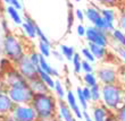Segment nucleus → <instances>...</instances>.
<instances>
[{"label": "nucleus", "instance_id": "f257e3e1", "mask_svg": "<svg viewBox=\"0 0 125 121\" xmlns=\"http://www.w3.org/2000/svg\"><path fill=\"white\" fill-rule=\"evenodd\" d=\"M57 103L58 98L53 95L52 92H47L34 94L30 104L35 110L38 118L43 119L57 114Z\"/></svg>", "mask_w": 125, "mask_h": 121}, {"label": "nucleus", "instance_id": "f03ea898", "mask_svg": "<svg viewBox=\"0 0 125 121\" xmlns=\"http://www.w3.org/2000/svg\"><path fill=\"white\" fill-rule=\"evenodd\" d=\"M1 49H2L3 57L8 58L13 63H16L22 57L27 53L23 40L10 31L5 33Z\"/></svg>", "mask_w": 125, "mask_h": 121}, {"label": "nucleus", "instance_id": "7ed1b4c3", "mask_svg": "<svg viewBox=\"0 0 125 121\" xmlns=\"http://www.w3.org/2000/svg\"><path fill=\"white\" fill-rule=\"evenodd\" d=\"M125 88L121 83L101 85V103L105 106L115 112L123 105V95Z\"/></svg>", "mask_w": 125, "mask_h": 121}, {"label": "nucleus", "instance_id": "20e7f679", "mask_svg": "<svg viewBox=\"0 0 125 121\" xmlns=\"http://www.w3.org/2000/svg\"><path fill=\"white\" fill-rule=\"evenodd\" d=\"M6 93L16 105L30 104L33 98V95H34L33 91L31 89L30 85H29V82L9 86V87L6 88Z\"/></svg>", "mask_w": 125, "mask_h": 121}, {"label": "nucleus", "instance_id": "39448f33", "mask_svg": "<svg viewBox=\"0 0 125 121\" xmlns=\"http://www.w3.org/2000/svg\"><path fill=\"white\" fill-rule=\"evenodd\" d=\"M99 84L107 85V84H116L121 80V75L117 67L112 66L109 63L99 66L94 70Z\"/></svg>", "mask_w": 125, "mask_h": 121}, {"label": "nucleus", "instance_id": "423d86ee", "mask_svg": "<svg viewBox=\"0 0 125 121\" xmlns=\"http://www.w3.org/2000/svg\"><path fill=\"white\" fill-rule=\"evenodd\" d=\"M14 66L16 67V69L21 72V75L23 76L27 82L39 77V68L32 63L27 53L24 57H22L16 63H14Z\"/></svg>", "mask_w": 125, "mask_h": 121}, {"label": "nucleus", "instance_id": "0eeeda50", "mask_svg": "<svg viewBox=\"0 0 125 121\" xmlns=\"http://www.w3.org/2000/svg\"><path fill=\"white\" fill-rule=\"evenodd\" d=\"M84 37L88 41V43H93V44H98L101 46H109L112 43L108 33H106L105 31L100 30V28H97L92 25L86 27V33Z\"/></svg>", "mask_w": 125, "mask_h": 121}, {"label": "nucleus", "instance_id": "6e6552de", "mask_svg": "<svg viewBox=\"0 0 125 121\" xmlns=\"http://www.w3.org/2000/svg\"><path fill=\"white\" fill-rule=\"evenodd\" d=\"M11 114L20 121H38V114L31 104H17Z\"/></svg>", "mask_w": 125, "mask_h": 121}, {"label": "nucleus", "instance_id": "1a4fd4ad", "mask_svg": "<svg viewBox=\"0 0 125 121\" xmlns=\"http://www.w3.org/2000/svg\"><path fill=\"white\" fill-rule=\"evenodd\" d=\"M0 80L5 84L6 88L9 87V86H14L17 85V84H22V83L27 82L26 79L21 75V72L17 70L15 66H11L9 69H7L6 71L0 74Z\"/></svg>", "mask_w": 125, "mask_h": 121}, {"label": "nucleus", "instance_id": "9d476101", "mask_svg": "<svg viewBox=\"0 0 125 121\" xmlns=\"http://www.w3.org/2000/svg\"><path fill=\"white\" fill-rule=\"evenodd\" d=\"M84 14H85V19L89 22L92 26L97 27V28H100L102 30L104 28V25H105V20L102 19L101 13H100V8L94 5H91L84 10Z\"/></svg>", "mask_w": 125, "mask_h": 121}, {"label": "nucleus", "instance_id": "9b49d317", "mask_svg": "<svg viewBox=\"0 0 125 121\" xmlns=\"http://www.w3.org/2000/svg\"><path fill=\"white\" fill-rule=\"evenodd\" d=\"M21 26H22V31H23L24 35L26 36L27 39L30 40L36 39V27H38V24L27 13L24 14L23 24Z\"/></svg>", "mask_w": 125, "mask_h": 121}, {"label": "nucleus", "instance_id": "f8f14e48", "mask_svg": "<svg viewBox=\"0 0 125 121\" xmlns=\"http://www.w3.org/2000/svg\"><path fill=\"white\" fill-rule=\"evenodd\" d=\"M57 118L59 121H76L77 119L66 103L65 100H58L57 103Z\"/></svg>", "mask_w": 125, "mask_h": 121}, {"label": "nucleus", "instance_id": "ddd939ff", "mask_svg": "<svg viewBox=\"0 0 125 121\" xmlns=\"http://www.w3.org/2000/svg\"><path fill=\"white\" fill-rule=\"evenodd\" d=\"M65 101H66V103L68 104L69 108H71V110L73 111L75 118L77 119V120H83V110L81 109V106H80L75 93H74L72 89H67Z\"/></svg>", "mask_w": 125, "mask_h": 121}, {"label": "nucleus", "instance_id": "4468645a", "mask_svg": "<svg viewBox=\"0 0 125 121\" xmlns=\"http://www.w3.org/2000/svg\"><path fill=\"white\" fill-rule=\"evenodd\" d=\"M113 111H110L107 106L102 104V103H97L93 104L92 111H91V117H92L93 121H106L107 117H108Z\"/></svg>", "mask_w": 125, "mask_h": 121}, {"label": "nucleus", "instance_id": "2eb2a0df", "mask_svg": "<svg viewBox=\"0 0 125 121\" xmlns=\"http://www.w3.org/2000/svg\"><path fill=\"white\" fill-rule=\"evenodd\" d=\"M15 103L11 101V98L8 96L7 93L0 95V117H6L13 113L15 108Z\"/></svg>", "mask_w": 125, "mask_h": 121}, {"label": "nucleus", "instance_id": "dca6fc26", "mask_svg": "<svg viewBox=\"0 0 125 121\" xmlns=\"http://www.w3.org/2000/svg\"><path fill=\"white\" fill-rule=\"evenodd\" d=\"M88 48L90 51L92 52L97 61H106L108 59L109 56V49L108 46H101L98 44H93V43H88Z\"/></svg>", "mask_w": 125, "mask_h": 121}, {"label": "nucleus", "instance_id": "f3484780", "mask_svg": "<svg viewBox=\"0 0 125 121\" xmlns=\"http://www.w3.org/2000/svg\"><path fill=\"white\" fill-rule=\"evenodd\" d=\"M100 13H101L102 19L105 22L116 24L117 14L118 13L115 10V8H113V7H102V8H100Z\"/></svg>", "mask_w": 125, "mask_h": 121}, {"label": "nucleus", "instance_id": "a211bd4d", "mask_svg": "<svg viewBox=\"0 0 125 121\" xmlns=\"http://www.w3.org/2000/svg\"><path fill=\"white\" fill-rule=\"evenodd\" d=\"M39 69H41V70H43V71H46V72H48V74H50V75L52 76V77H55V78H59V76H60L59 71H58L56 68H53L52 66L48 62L47 58H44L43 56L40 57Z\"/></svg>", "mask_w": 125, "mask_h": 121}, {"label": "nucleus", "instance_id": "6ab92c4d", "mask_svg": "<svg viewBox=\"0 0 125 121\" xmlns=\"http://www.w3.org/2000/svg\"><path fill=\"white\" fill-rule=\"evenodd\" d=\"M29 85H30L31 89L33 91L34 94H36V93H47V92H51L49 88H48V86H47L39 77L29 80Z\"/></svg>", "mask_w": 125, "mask_h": 121}, {"label": "nucleus", "instance_id": "aec40b11", "mask_svg": "<svg viewBox=\"0 0 125 121\" xmlns=\"http://www.w3.org/2000/svg\"><path fill=\"white\" fill-rule=\"evenodd\" d=\"M110 42H113L115 45H121L125 48V33L122 30H119L116 27L110 34Z\"/></svg>", "mask_w": 125, "mask_h": 121}, {"label": "nucleus", "instance_id": "412c9836", "mask_svg": "<svg viewBox=\"0 0 125 121\" xmlns=\"http://www.w3.org/2000/svg\"><path fill=\"white\" fill-rule=\"evenodd\" d=\"M6 13L15 25H22L23 24V17L20 14V10H17L16 8H14V7L8 5L6 7Z\"/></svg>", "mask_w": 125, "mask_h": 121}, {"label": "nucleus", "instance_id": "4be33fe9", "mask_svg": "<svg viewBox=\"0 0 125 121\" xmlns=\"http://www.w3.org/2000/svg\"><path fill=\"white\" fill-rule=\"evenodd\" d=\"M52 93L58 100H65L66 93H67L65 84H64L62 80H59V79H56V82H55V87H53V89H52Z\"/></svg>", "mask_w": 125, "mask_h": 121}, {"label": "nucleus", "instance_id": "5701e85b", "mask_svg": "<svg viewBox=\"0 0 125 121\" xmlns=\"http://www.w3.org/2000/svg\"><path fill=\"white\" fill-rule=\"evenodd\" d=\"M39 78L48 86V88H49L50 91L52 92L53 87H55V82H56L55 77H52V76L50 75V74H48V72L39 69Z\"/></svg>", "mask_w": 125, "mask_h": 121}, {"label": "nucleus", "instance_id": "b1692460", "mask_svg": "<svg viewBox=\"0 0 125 121\" xmlns=\"http://www.w3.org/2000/svg\"><path fill=\"white\" fill-rule=\"evenodd\" d=\"M90 92H91V103L93 104L101 103V84H97L90 87Z\"/></svg>", "mask_w": 125, "mask_h": 121}, {"label": "nucleus", "instance_id": "393cba45", "mask_svg": "<svg viewBox=\"0 0 125 121\" xmlns=\"http://www.w3.org/2000/svg\"><path fill=\"white\" fill-rule=\"evenodd\" d=\"M82 80L84 83V85L88 86V87H92V86L99 84L98 78H97V75L95 72H84L82 76Z\"/></svg>", "mask_w": 125, "mask_h": 121}, {"label": "nucleus", "instance_id": "a878e982", "mask_svg": "<svg viewBox=\"0 0 125 121\" xmlns=\"http://www.w3.org/2000/svg\"><path fill=\"white\" fill-rule=\"evenodd\" d=\"M75 95H76V98H77V102H79L81 109H82L83 111H86V110L89 109L90 103L88 102V100L84 97V95H83V93H82V87H81V86H77V87H76Z\"/></svg>", "mask_w": 125, "mask_h": 121}, {"label": "nucleus", "instance_id": "bb28decb", "mask_svg": "<svg viewBox=\"0 0 125 121\" xmlns=\"http://www.w3.org/2000/svg\"><path fill=\"white\" fill-rule=\"evenodd\" d=\"M59 51L62 52V57H64L66 60H68V61H72L73 57L75 54V49L71 45H67V44H60Z\"/></svg>", "mask_w": 125, "mask_h": 121}, {"label": "nucleus", "instance_id": "cd10ccee", "mask_svg": "<svg viewBox=\"0 0 125 121\" xmlns=\"http://www.w3.org/2000/svg\"><path fill=\"white\" fill-rule=\"evenodd\" d=\"M82 61H83V59H82V57H81V54L79 52H75V54H74L71 62H72L73 71L76 75L81 74V71H82Z\"/></svg>", "mask_w": 125, "mask_h": 121}, {"label": "nucleus", "instance_id": "c85d7f7f", "mask_svg": "<svg viewBox=\"0 0 125 121\" xmlns=\"http://www.w3.org/2000/svg\"><path fill=\"white\" fill-rule=\"evenodd\" d=\"M38 52L41 54V56H43L44 58H49V57H51V44H47V43L44 42H41V41H39V43H38Z\"/></svg>", "mask_w": 125, "mask_h": 121}, {"label": "nucleus", "instance_id": "c756f323", "mask_svg": "<svg viewBox=\"0 0 125 121\" xmlns=\"http://www.w3.org/2000/svg\"><path fill=\"white\" fill-rule=\"evenodd\" d=\"M81 57H82V59L83 60H86V61H89L91 62V63H94L97 60H95L94 56L92 54V52L90 51V49L88 48V46H85V48H82L81 49Z\"/></svg>", "mask_w": 125, "mask_h": 121}, {"label": "nucleus", "instance_id": "7c9ffc66", "mask_svg": "<svg viewBox=\"0 0 125 121\" xmlns=\"http://www.w3.org/2000/svg\"><path fill=\"white\" fill-rule=\"evenodd\" d=\"M116 27L122 30L125 33V9H122L117 14V19H116Z\"/></svg>", "mask_w": 125, "mask_h": 121}, {"label": "nucleus", "instance_id": "2f4dec72", "mask_svg": "<svg viewBox=\"0 0 125 121\" xmlns=\"http://www.w3.org/2000/svg\"><path fill=\"white\" fill-rule=\"evenodd\" d=\"M11 66H14V63L10 61L8 58L1 57V58H0V74H2L3 71H6L7 69H9Z\"/></svg>", "mask_w": 125, "mask_h": 121}, {"label": "nucleus", "instance_id": "473e14b6", "mask_svg": "<svg viewBox=\"0 0 125 121\" xmlns=\"http://www.w3.org/2000/svg\"><path fill=\"white\" fill-rule=\"evenodd\" d=\"M27 56H29V58H30V60L32 61L33 65L36 66V67L39 68V62H40V57H41V54H40L38 51H35V50H31L30 52H27Z\"/></svg>", "mask_w": 125, "mask_h": 121}, {"label": "nucleus", "instance_id": "72a5a7b5", "mask_svg": "<svg viewBox=\"0 0 125 121\" xmlns=\"http://www.w3.org/2000/svg\"><path fill=\"white\" fill-rule=\"evenodd\" d=\"M36 39L39 40V41H41V42H44L47 43V44H51V42H50V40L48 39V36L43 33V31L40 28V26L38 25V27H36Z\"/></svg>", "mask_w": 125, "mask_h": 121}, {"label": "nucleus", "instance_id": "f704fd0d", "mask_svg": "<svg viewBox=\"0 0 125 121\" xmlns=\"http://www.w3.org/2000/svg\"><path fill=\"white\" fill-rule=\"evenodd\" d=\"M121 3V0H99V5L104 7H113L115 8Z\"/></svg>", "mask_w": 125, "mask_h": 121}, {"label": "nucleus", "instance_id": "c9c22d12", "mask_svg": "<svg viewBox=\"0 0 125 121\" xmlns=\"http://www.w3.org/2000/svg\"><path fill=\"white\" fill-rule=\"evenodd\" d=\"M114 52L116 56H118V58L121 60L125 62V48L121 45H114Z\"/></svg>", "mask_w": 125, "mask_h": 121}, {"label": "nucleus", "instance_id": "e433bc0d", "mask_svg": "<svg viewBox=\"0 0 125 121\" xmlns=\"http://www.w3.org/2000/svg\"><path fill=\"white\" fill-rule=\"evenodd\" d=\"M117 121H125V105H122L114 112Z\"/></svg>", "mask_w": 125, "mask_h": 121}, {"label": "nucleus", "instance_id": "4c0bfd02", "mask_svg": "<svg viewBox=\"0 0 125 121\" xmlns=\"http://www.w3.org/2000/svg\"><path fill=\"white\" fill-rule=\"evenodd\" d=\"M82 71L83 72H93L94 71L93 63L86 61V60H83L82 61Z\"/></svg>", "mask_w": 125, "mask_h": 121}, {"label": "nucleus", "instance_id": "58836bf2", "mask_svg": "<svg viewBox=\"0 0 125 121\" xmlns=\"http://www.w3.org/2000/svg\"><path fill=\"white\" fill-rule=\"evenodd\" d=\"M74 18H75V15L73 13V9H71V7H69L68 15H67V28H68V31L72 28L73 24H74Z\"/></svg>", "mask_w": 125, "mask_h": 121}, {"label": "nucleus", "instance_id": "ea45409f", "mask_svg": "<svg viewBox=\"0 0 125 121\" xmlns=\"http://www.w3.org/2000/svg\"><path fill=\"white\" fill-rule=\"evenodd\" d=\"M74 15H75V18L77 20H80L81 23H82L83 20L85 19V14H84V11H83L81 8H76L75 11H74Z\"/></svg>", "mask_w": 125, "mask_h": 121}, {"label": "nucleus", "instance_id": "a19ab883", "mask_svg": "<svg viewBox=\"0 0 125 121\" xmlns=\"http://www.w3.org/2000/svg\"><path fill=\"white\" fill-rule=\"evenodd\" d=\"M76 33L77 35L81 36V37H84L85 36V33H86V27L83 25L82 23H80L77 26H76Z\"/></svg>", "mask_w": 125, "mask_h": 121}, {"label": "nucleus", "instance_id": "79ce46f5", "mask_svg": "<svg viewBox=\"0 0 125 121\" xmlns=\"http://www.w3.org/2000/svg\"><path fill=\"white\" fill-rule=\"evenodd\" d=\"M82 93H83V95H84V97L88 100V102L91 103V92H90V87L84 85L82 87Z\"/></svg>", "mask_w": 125, "mask_h": 121}, {"label": "nucleus", "instance_id": "37998d69", "mask_svg": "<svg viewBox=\"0 0 125 121\" xmlns=\"http://www.w3.org/2000/svg\"><path fill=\"white\" fill-rule=\"evenodd\" d=\"M118 70H119V75H121V80H119V83L122 84L123 87L125 88V66L119 67Z\"/></svg>", "mask_w": 125, "mask_h": 121}, {"label": "nucleus", "instance_id": "c03bdc74", "mask_svg": "<svg viewBox=\"0 0 125 121\" xmlns=\"http://www.w3.org/2000/svg\"><path fill=\"white\" fill-rule=\"evenodd\" d=\"M51 56L56 60H58V61H62L64 60V57H62V52H60L59 50H51Z\"/></svg>", "mask_w": 125, "mask_h": 121}, {"label": "nucleus", "instance_id": "a18cd8bd", "mask_svg": "<svg viewBox=\"0 0 125 121\" xmlns=\"http://www.w3.org/2000/svg\"><path fill=\"white\" fill-rule=\"evenodd\" d=\"M9 6L14 7V8H16L17 10H22V8H23V6H22V2H21V0H10Z\"/></svg>", "mask_w": 125, "mask_h": 121}, {"label": "nucleus", "instance_id": "49530a36", "mask_svg": "<svg viewBox=\"0 0 125 121\" xmlns=\"http://www.w3.org/2000/svg\"><path fill=\"white\" fill-rule=\"evenodd\" d=\"M0 25H1V28H2V31L5 33L9 32V25H8V22H7L6 19H1V22H0Z\"/></svg>", "mask_w": 125, "mask_h": 121}, {"label": "nucleus", "instance_id": "de8ad7c7", "mask_svg": "<svg viewBox=\"0 0 125 121\" xmlns=\"http://www.w3.org/2000/svg\"><path fill=\"white\" fill-rule=\"evenodd\" d=\"M83 120L84 121H93L92 117L90 115V113L88 112V110H86V111H83Z\"/></svg>", "mask_w": 125, "mask_h": 121}, {"label": "nucleus", "instance_id": "09e8293b", "mask_svg": "<svg viewBox=\"0 0 125 121\" xmlns=\"http://www.w3.org/2000/svg\"><path fill=\"white\" fill-rule=\"evenodd\" d=\"M106 121H117V119H116L115 114H114V112H112L107 117V119H106Z\"/></svg>", "mask_w": 125, "mask_h": 121}, {"label": "nucleus", "instance_id": "8fccbe9b", "mask_svg": "<svg viewBox=\"0 0 125 121\" xmlns=\"http://www.w3.org/2000/svg\"><path fill=\"white\" fill-rule=\"evenodd\" d=\"M3 93H6V86L3 84L1 80H0V95L3 94Z\"/></svg>", "mask_w": 125, "mask_h": 121}, {"label": "nucleus", "instance_id": "3c124183", "mask_svg": "<svg viewBox=\"0 0 125 121\" xmlns=\"http://www.w3.org/2000/svg\"><path fill=\"white\" fill-rule=\"evenodd\" d=\"M123 105H125V92H124V95H123Z\"/></svg>", "mask_w": 125, "mask_h": 121}, {"label": "nucleus", "instance_id": "603ef678", "mask_svg": "<svg viewBox=\"0 0 125 121\" xmlns=\"http://www.w3.org/2000/svg\"><path fill=\"white\" fill-rule=\"evenodd\" d=\"M3 2H5V3H7V5H9L10 0H3Z\"/></svg>", "mask_w": 125, "mask_h": 121}, {"label": "nucleus", "instance_id": "864d4df0", "mask_svg": "<svg viewBox=\"0 0 125 121\" xmlns=\"http://www.w3.org/2000/svg\"><path fill=\"white\" fill-rule=\"evenodd\" d=\"M1 56H3L2 54V49H0V58H1Z\"/></svg>", "mask_w": 125, "mask_h": 121}, {"label": "nucleus", "instance_id": "5fc2aeb1", "mask_svg": "<svg viewBox=\"0 0 125 121\" xmlns=\"http://www.w3.org/2000/svg\"><path fill=\"white\" fill-rule=\"evenodd\" d=\"M73 2H80V1H81V0H72Z\"/></svg>", "mask_w": 125, "mask_h": 121}, {"label": "nucleus", "instance_id": "6e6d98bb", "mask_svg": "<svg viewBox=\"0 0 125 121\" xmlns=\"http://www.w3.org/2000/svg\"><path fill=\"white\" fill-rule=\"evenodd\" d=\"M94 2H97V3H99V0H93Z\"/></svg>", "mask_w": 125, "mask_h": 121}, {"label": "nucleus", "instance_id": "4d7b16f0", "mask_svg": "<svg viewBox=\"0 0 125 121\" xmlns=\"http://www.w3.org/2000/svg\"><path fill=\"white\" fill-rule=\"evenodd\" d=\"M76 121H80V120H76Z\"/></svg>", "mask_w": 125, "mask_h": 121}]
</instances>
